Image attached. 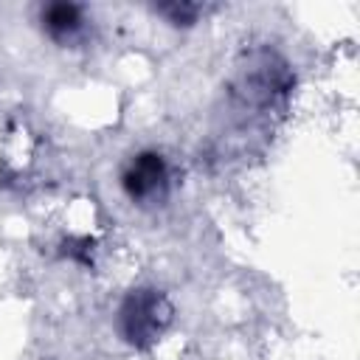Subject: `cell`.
<instances>
[{
    "label": "cell",
    "mask_w": 360,
    "mask_h": 360,
    "mask_svg": "<svg viewBox=\"0 0 360 360\" xmlns=\"http://www.w3.org/2000/svg\"><path fill=\"white\" fill-rule=\"evenodd\" d=\"M124 321H127V335L132 340H152L160 335L163 323L169 321V307L163 304L160 295H132L124 307Z\"/></svg>",
    "instance_id": "obj_1"
},
{
    "label": "cell",
    "mask_w": 360,
    "mask_h": 360,
    "mask_svg": "<svg viewBox=\"0 0 360 360\" xmlns=\"http://www.w3.org/2000/svg\"><path fill=\"white\" fill-rule=\"evenodd\" d=\"M124 186L132 200H152L160 197L166 188V166L160 155H141L132 160L129 172L124 174Z\"/></svg>",
    "instance_id": "obj_2"
},
{
    "label": "cell",
    "mask_w": 360,
    "mask_h": 360,
    "mask_svg": "<svg viewBox=\"0 0 360 360\" xmlns=\"http://www.w3.org/2000/svg\"><path fill=\"white\" fill-rule=\"evenodd\" d=\"M45 20H48L51 34H56V37L68 34L70 37L79 28V8H73V6H53V8H48Z\"/></svg>",
    "instance_id": "obj_3"
}]
</instances>
